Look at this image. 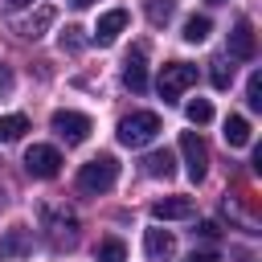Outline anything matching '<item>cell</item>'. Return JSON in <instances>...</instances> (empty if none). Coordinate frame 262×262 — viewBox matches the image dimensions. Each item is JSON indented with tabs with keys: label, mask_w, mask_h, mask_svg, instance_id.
<instances>
[{
	"label": "cell",
	"mask_w": 262,
	"mask_h": 262,
	"mask_svg": "<svg viewBox=\"0 0 262 262\" xmlns=\"http://www.w3.org/2000/svg\"><path fill=\"white\" fill-rule=\"evenodd\" d=\"M115 180H119V160H115L111 151H102V156H94V160H86V164L78 168V192H86V196L111 192Z\"/></svg>",
	"instance_id": "6da1fadb"
},
{
	"label": "cell",
	"mask_w": 262,
	"mask_h": 262,
	"mask_svg": "<svg viewBox=\"0 0 262 262\" xmlns=\"http://www.w3.org/2000/svg\"><path fill=\"white\" fill-rule=\"evenodd\" d=\"M160 135V115L156 111H131L119 119V143L123 147H147Z\"/></svg>",
	"instance_id": "7a4b0ae2"
},
{
	"label": "cell",
	"mask_w": 262,
	"mask_h": 262,
	"mask_svg": "<svg viewBox=\"0 0 262 262\" xmlns=\"http://www.w3.org/2000/svg\"><path fill=\"white\" fill-rule=\"evenodd\" d=\"M41 225H45V233L61 246H74L78 242V217H74V209H66V205H41Z\"/></svg>",
	"instance_id": "3957f363"
},
{
	"label": "cell",
	"mask_w": 262,
	"mask_h": 262,
	"mask_svg": "<svg viewBox=\"0 0 262 262\" xmlns=\"http://www.w3.org/2000/svg\"><path fill=\"white\" fill-rule=\"evenodd\" d=\"M188 86H196V66H188V61H168V66L160 70V98H164V102H176Z\"/></svg>",
	"instance_id": "277c9868"
},
{
	"label": "cell",
	"mask_w": 262,
	"mask_h": 262,
	"mask_svg": "<svg viewBox=\"0 0 262 262\" xmlns=\"http://www.w3.org/2000/svg\"><path fill=\"white\" fill-rule=\"evenodd\" d=\"M49 127H53V135L66 139V143H86V135L94 131L90 115H82V111H53Z\"/></svg>",
	"instance_id": "5b68a950"
},
{
	"label": "cell",
	"mask_w": 262,
	"mask_h": 262,
	"mask_svg": "<svg viewBox=\"0 0 262 262\" xmlns=\"http://www.w3.org/2000/svg\"><path fill=\"white\" fill-rule=\"evenodd\" d=\"M25 172L37 176V180H53V176L61 172V151L49 147V143H33V147L25 151Z\"/></svg>",
	"instance_id": "8992f818"
},
{
	"label": "cell",
	"mask_w": 262,
	"mask_h": 262,
	"mask_svg": "<svg viewBox=\"0 0 262 262\" xmlns=\"http://www.w3.org/2000/svg\"><path fill=\"white\" fill-rule=\"evenodd\" d=\"M180 151H184L188 176H192V180H205V172H209V147H205V139H201L196 131H184V135H180Z\"/></svg>",
	"instance_id": "52a82bcc"
},
{
	"label": "cell",
	"mask_w": 262,
	"mask_h": 262,
	"mask_svg": "<svg viewBox=\"0 0 262 262\" xmlns=\"http://www.w3.org/2000/svg\"><path fill=\"white\" fill-rule=\"evenodd\" d=\"M147 49L143 45H135L131 53H127V61H123V86L131 90V94H143L147 90Z\"/></svg>",
	"instance_id": "ba28073f"
},
{
	"label": "cell",
	"mask_w": 262,
	"mask_h": 262,
	"mask_svg": "<svg viewBox=\"0 0 262 262\" xmlns=\"http://www.w3.org/2000/svg\"><path fill=\"white\" fill-rule=\"evenodd\" d=\"M29 250H33V233H29L25 225L4 229V237H0V262H16V258H25Z\"/></svg>",
	"instance_id": "9c48e42d"
},
{
	"label": "cell",
	"mask_w": 262,
	"mask_h": 262,
	"mask_svg": "<svg viewBox=\"0 0 262 262\" xmlns=\"http://www.w3.org/2000/svg\"><path fill=\"white\" fill-rule=\"evenodd\" d=\"M258 53V45H254V25L242 16L233 29H229V57H237V61H250Z\"/></svg>",
	"instance_id": "30bf717a"
},
{
	"label": "cell",
	"mask_w": 262,
	"mask_h": 262,
	"mask_svg": "<svg viewBox=\"0 0 262 262\" xmlns=\"http://www.w3.org/2000/svg\"><path fill=\"white\" fill-rule=\"evenodd\" d=\"M192 213H196L192 196H164V201L151 205V217L156 221H188Z\"/></svg>",
	"instance_id": "8fae6325"
},
{
	"label": "cell",
	"mask_w": 262,
	"mask_h": 262,
	"mask_svg": "<svg viewBox=\"0 0 262 262\" xmlns=\"http://www.w3.org/2000/svg\"><path fill=\"white\" fill-rule=\"evenodd\" d=\"M123 29H127V12H123V8H111V12L98 16V25H94V41H98V45H111Z\"/></svg>",
	"instance_id": "7c38bea8"
},
{
	"label": "cell",
	"mask_w": 262,
	"mask_h": 262,
	"mask_svg": "<svg viewBox=\"0 0 262 262\" xmlns=\"http://www.w3.org/2000/svg\"><path fill=\"white\" fill-rule=\"evenodd\" d=\"M143 250H147L151 262H164V258L176 254V237H172L168 229H147V233H143Z\"/></svg>",
	"instance_id": "4fadbf2b"
},
{
	"label": "cell",
	"mask_w": 262,
	"mask_h": 262,
	"mask_svg": "<svg viewBox=\"0 0 262 262\" xmlns=\"http://www.w3.org/2000/svg\"><path fill=\"white\" fill-rule=\"evenodd\" d=\"M143 172H147V176H164V180H168V176L176 172V156H172L168 147H160V151H147V160H143Z\"/></svg>",
	"instance_id": "5bb4252c"
},
{
	"label": "cell",
	"mask_w": 262,
	"mask_h": 262,
	"mask_svg": "<svg viewBox=\"0 0 262 262\" xmlns=\"http://www.w3.org/2000/svg\"><path fill=\"white\" fill-rule=\"evenodd\" d=\"M53 16H57V12H53L49 4H41L33 20H20V25H16V33H20V37H29V41H37V37H41V29H49V25H53Z\"/></svg>",
	"instance_id": "9a60e30c"
},
{
	"label": "cell",
	"mask_w": 262,
	"mask_h": 262,
	"mask_svg": "<svg viewBox=\"0 0 262 262\" xmlns=\"http://www.w3.org/2000/svg\"><path fill=\"white\" fill-rule=\"evenodd\" d=\"M221 135H225V143H229V147H246V143H250V123H246L242 115H229Z\"/></svg>",
	"instance_id": "2e32d148"
},
{
	"label": "cell",
	"mask_w": 262,
	"mask_h": 262,
	"mask_svg": "<svg viewBox=\"0 0 262 262\" xmlns=\"http://www.w3.org/2000/svg\"><path fill=\"white\" fill-rule=\"evenodd\" d=\"M94 258H98V262H127V246H123L119 237H102V242L94 246Z\"/></svg>",
	"instance_id": "e0dca14e"
},
{
	"label": "cell",
	"mask_w": 262,
	"mask_h": 262,
	"mask_svg": "<svg viewBox=\"0 0 262 262\" xmlns=\"http://www.w3.org/2000/svg\"><path fill=\"white\" fill-rule=\"evenodd\" d=\"M29 131V119L25 115H0V143H12Z\"/></svg>",
	"instance_id": "ac0fdd59"
},
{
	"label": "cell",
	"mask_w": 262,
	"mask_h": 262,
	"mask_svg": "<svg viewBox=\"0 0 262 262\" xmlns=\"http://www.w3.org/2000/svg\"><path fill=\"white\" fill-rule=\"evenodd\" d=\"M209 29H213L209 16H188V20H184V41H188V45H201V41L209 37Z\"/></svg>",
	"instance_id": "d6986e66"
},
{
	"label": "cell",
	"mask_w": 262,
	"mask_h": 262,
	"mask_svg": "<svg viewBox=\"0 0 262 262\" xmlns=\"http://www.w3.org/2000/svg\"><path fill=\"white\" fill-rule=\"evenodd\" d=\"M209 66H213V70H209L213 86H217V90H229V82H233V66H229V57H213Z\"/></svg>",
	"instance_id": "ffe728a7"
},
{
	"label": "cell",
	"mask_w": 262,
	"mask_h": 262,
	"mask_svg": "<svg viewBox=\"0 0 262 262\" xmlns=\"http://www.w3.org/2000/svg\"><path fill=\"white\" fill-rule=\"evenodd\" d=\"M172 12H176V0H147V20L160 29V25H168L172 20Z\"/></svg>",
	"instance_id": "44dd1931"
},
{
	"label": "cell",
	"mask_w": 262,
	"mask_h": 262,
	"mask_svg": "<svg viewBox=\"0 0 262 262\" xmlns=\"http://www.w3.org/2000/svg\"><path fill=\"white\" fill-rule=\"evenodd\" d=\"M209 119H213V106H209V98H192V102H188V123L205 127Z\"/></svg>",
	"instance_id": "7402d4cb"
},
{
	"label": "cell",
	"mask_w": 262,
	"mask_h": 262,
	"mask_svg": "<svg viewBox=\"0 0 262 262\" xmlns=\"http://www.w3.org/2000/svg\"><path fill=\"white\" fill-rule=\"evenodd\" d=\"M246 102H250L254 111H262V74H250V82H246Z\"/></svg>",
	"instance_id": "603a6c76"
},
{
	"label": "cell",
	"mask_w": 262,
	"mask_h": 262,
	"mask_svg": "<svg viewBox=\"0 0 262 262\" xmlns=\"http://www.w3.org/2000/svg\"><path fill=\"white\" fill-rule=\"evenodd\" d=\"M82 45H86V37H82V29H74V25H70V29L61 33V49H82Z\"/></svg>",
	"instance_id": "cb8c5ba5"
},
{
	"label": "cell",
	"mask_w": 262,
	"mask_h": 262,
	"mask_svg": "<svg viewBox=\"0 0 262 262\" xmlns=\"http://www.w3.org/2000/svg\"><path fill=\"white\" fill-rule=\"evenodd\" d=\"M8 90H12V70L0 61V94H8Z\"/></svg>",
	"instance_id": "d4e9b609"
},
{
	"label": "cell",
	"mask_w": 262,
	"mask_h": 262,
	"mask_svg": "<svg viewBox=\"0 0 262 262\" xmlns=\"http://www.w3.org/2000/svg\"><path fill=\"white\" fill-rule=\"evenodd\" d=\"M196 233H201V237H217V233H221V225H217V221H201V229H196Z\"/></svg>",
	"instance_id": "484cf974"
},
{
	"label": "cell",
	"mask_w": 262,
	"mask_h": 262,
	"mask_svg": "<svg viewBox=\"0 0 262 262\" xmlns=\"http://www.w3.org/2000/svg\"><path fill=\"white\" fill-rule=\"evenodd\" d=\"M184 262H217V254H205V250H201V254H188Z\"/></svg>",
	"instance_id": "4316f807"
},
{
	"label": "cell",
	"mask_w": 262,
	"mask_h": 262,
	"mask_svg": "<svg viewBox=\"0 0 262 262\" xmlns=\"http://www.w3.org/2000/svg\"><path fill=\"white\" fill-rule=\"evenodd\" d=\"M8 8H25V4H33V0H4Z\"/></svg>",
	"instance_id": "83f0119b"
},
{
	"label": "cell",
	"mask_w": 262,
	"mask_h": 262,
	"mask_svg": "<svg viewBox=\"0 0 262 262\" xmlns=\"http://www.w3.org/2000/svg\"><path fill=\"white\" fill-rule=\"evenodd\" d=\"M70 4H74V8H86V4H94V0H70Z\"/></svg>",
	"instance_id": "f1b7e54d"
},
{
	"label": "cell",
	"mask_w": 262,
	"mask_h": 262,
	"mask_svg": "<svg viewBox=\"0 0 262 262\" xmlns=\"http://www.w3.org/2000/svg\"><path fill=\"white\" fill-rule=\"evenodd\" d=\"M209 4H225V0H209Z\"/></svg>",
	"instance_id": "f546056e"
}]
</instances>
